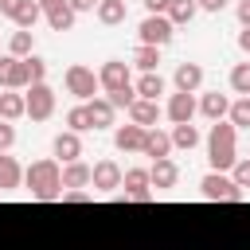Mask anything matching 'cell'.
<instances>
[{
	"mask_svg": "<svg viewBox=\"0 0 250 250\" xmlns=\"http://www.w3.org/2000/svg\"><path fill=\"white\" fill-rule=\"evenodd\" d=\"M230 184L242 188V191L250 188V156H238V160H234V168H230Z\"/></svg>",
	"mask_w": 250,
	"mask_h": 250,
	"instance_id": "836d02e7",
	"label": "cell"
},
{
	"mask_svg": "<svg viewBox=\"0 0 250 250\" xmlns=\"http://www.w3.org/2000/svg\"><path fill=\"white\" fill-rule=\"evenodd\" d=\"M164 113H168V121H172V125H188V121L199 113V105H195V94H180V90H176V94L168 98Z\"/></svg>",
	"mask_w": 250,
	"mask_h": 250,
	"instance_id": "7c38bea8",
	"label": "cell"
},
{
	"mask_svg": "<svg viewBox=\"0 0 250 250\" xmlns=\"http://www.w3.org/2000/svg\"><path fill=\"white\" fill-rule=\"evenodd\" d=\"M133 90H137V98H145V102H156V98L164 94V78H160V70H148V74H141V78L133 82Z\"/></svg>",
	"mask_w": 250,
	"mask_h": 250,
	"instance_id": "44dd1931",
	"label": "cell"
},
{
	"mask_svg": "<svg viewBox=\"0 0 250 250\" xmlns=\"http://www.w3.org/2000/svg\"><path fill=\"white\" fill-rule=\"evenodd\" d=\"M141 145H145V129L141 125H117L113 129V148L117 152H141Z\"/></svg>",
	"mask_w": 250,
	"mask_h": 250,
	"instance_id": "ac0fdd59",
	"label": "cell"
},
{
	"mask_svg": "<svg viewBox=\"0 0 250 250\" xmlns=\"http://www.w3.org/2000/svg\"><path fill=\"white\" fill-rule=\"evenodd\" d=\"M121 203H148L156 191H152V184H148V168H129L125 176H121Z\"/></svg>",
	"mask_w": 250,
	"mask_h": 250,
	"instance_id": "52a82bcc",
	"label": "cell"
},
{
	"mask_svg": "<svg viewBox=\"0 0 250 250\" xmlns=\"http://www.w3.org/2000/svg\"><path fill=\"white\" fill-rule=\"evenodd\" d=\"M94 16H98L105 27H117V23H125L129 8H125V0H102V4L94 8Z\"/></svg>",
	"mask_w": 250,
	"mask_h": 250,
	"instance_id": "7402d4cb",
	"label": "cell"
},
{
	"mask_svg": "<svg viewBox=\"0 0 250 250\" xmlns=\"http://www.w3.org/2000/svg\"><path fill=\"white\" fill-rule=\"evenodd\" d=\"M238 51H242V55H250V27H242V31H238Z\"/></svg>",
	"mask_w": 250,
	"mask_h": 250,
	"instance_id": "ee69618b",
	"label": "cell"
},
{
	"mask_svg": "<svg viewBox=\"0 0 250 250\" xmlns=\"http://www.w3.org/2000/svg\"><path fill=\"white\" fill-rule=\"evenodd\" d=\"M86 109H90V121H94V133L98 129H113V105L105 102V98H94V102H86Z\"/></svg>",
	"mask_w": 250,
	"mask_h": 250,
	"instance_id": "cb8c5ba5",
	"label": "cell"
},
{
	"mask_svg": "<svg viewBox=\"0 0 250 250\" xmlns=\"http://www.w3.org/2000/svg\"><path fill=\"white\" fill-rule=\"evenodd\" d=\"M39 20H43V8H39L35 0H27V4H23V12L16 16V27H20V31H35V23H39Z\"/></svg>",
	"mask_w": 250,
	"mask_h": 250,
	"instance_id": "d6a6232c",
	"label": "cell"
},
{
	"mask_svg": "<svg viewBox=\"0 0 250 250\" xmlns=\"http://www.w3.org/2000/svg\"><path fill=\"white\" fill-rule=\"evenodd\" d=\"M227 4H230V0H195V8H199V12H223Z\"/></svg>",
	"mask_w": 250,
	"mask_h": 250,
	"instance_id": "b9f144b4",
	"label": "cell"
},
{
	"mask_svg": "<svg viewBox=\"0 0 250 250\" xmlns=\"http://www.w3.org/2000/svg\"><path fill=\"white\" fill-rule=\"evenodd\" d=\"M172 35H176V27H172L168 16H145L141 27H137V39H141L145 47H168Z\"/></svg>",
	"mask_w": 250,
	"mask_h": 250,
	"instance_id": "5b68a950",
	"label": "cell"
},
{
	"mask_svg": "<svg viewBox=\"0 0 250 250\" xmlns=\"http://www.w3.org/2000/svg\"><path fill=\"white\" fill-rule=\"evenodd\" d=\"M172 82H176L180 94H195V90L203 86V66H199V62H176Z\"/></svg>",
	"mask_w": 250,
	"mask_h": 250,
	"instance_id": "9a60e30c",
	"label": "cell"
},
{
	"mask_svg": "<svg viewBox=\"0 0 250 250\" xmlns=\"http://www.w3.org/2000/svg\"><path fill=\"white\" fill-rule=\"evenodd\" d=\"M66 129L70 133H94V121H90V109H86V102H78V105H70L66 109Z\"/></svg>",
	"mask_w": 250,
	"mask_h": 250,
	"instance_id": "d4e9b609",
	"label": "cell"
},
{
	"mask_svg": "<svg viewBox=\"0 0 250 250\" xmlns=\"http://www.w3.org/2000/svg\"><path fill=\"white\" fill-rule=\"evenodd\" d=\"M133 66H137L141 74L156 70V66H160V47H145V43H137V47H133Z\"/></svg>",
	"mask_w": 250,
	"mask_h": 250,
	"instance_id": "f1b7e54d",
	"label": "cell"
},
{
	"mask_svg": "<svg viewBox=\"0 0 250 250\" xmlns=\"http://www.w3.org/2000/svg\"><path fill=\"white\" fill-rule=\"evenodd\" d=\"M90 188V164L74 160V164H62V191H86Z\"/></svg>",
	"mask_w": 250,
	"mask_h": 250,
	"instance_id": "d6986e66",
	"label": "cell"
},
{
	"mask_svg": "<svg viewBox=\"0 0 250 250\" xmlns=\"http://www.w3.org/2000/svg\"><path fill=\"white\" fill-rule=\"evenodd\" d=\"M23 4H27V0H0V16H8V20H16V16L23 12Z\"/></svg>",
	"mask_w": 250,
	"mask_h": 250,
	"instance_id": "74e56055",
	"label": "cell"
},
{
	"mask_svg": "<svg viewBox=\"0 0 250 250\" xmlns=\"http://www.w3.org/2000/svg\"><path fill=\"white\" fill-rule=\"evenodd\" d=\"M195 12H199L195 0H168V12H164V16L172 20V27H184V23L195 20Z\"/></svg>",
	"mask_w": 250,
	"mask_h": 250,
	"instance_id": "484cf974",
	"label": "cell"
},
{
	"mask_svg": "<svg viewBox=\"0 0 250 250\" xmlns=\"http://www.w3.org/2000/svg\"><path fill=\"white\" fill-rule=\"evenodd\" d=\"M125 113H129L133 125H141V129H156V121H160V102H145V98H137Z\"/></svg>",
	"mask_w": 250,
	"mask_h": 250,
	"instance_id": "e0dca14e",
	"label": "cell"
},
{
	"mask_svg": "<svg viewBox=\"0 0 250 250\" xmlns=\"http://www.w3.org/2000/svg\"><path fill=\"white\" fill-rule=\"evenodd\" d=\"M20 117H27L23 94H20V90H4V94H0V121H20Z\"/></svg>",
	"mask_w": 250,
	"mask_h": 250,
	"instance_id": "603a6c76",
	"label": "cell"
},
{
	"mask_svg": "<svg viewBox=\"0 0 250 250\" xmlns=\"http://www.w3.org/2000/svg\"><path fill=\"white\" fill-rule=\"evenodd\" d=\"M8 55H12V59H27V55H35V31H12V39H8Z\"/></svg>",
	"mask_w": 250,
	"mask_h": 250,
	"instance_id": "83f0119b",
	"label": "cell"
},
{
	"mask_svg": "<svg viewBox=\"0 0 250 250\" xmlns=\"http://www.w3.org/2000/svg\"><path fill=\"white\" fill-rule=\"evenodd\" d=\"M207 160H211V172H230L234 160H238V129L230 121H215L211 133H207Z\"/></svg>",
	"mask_w": 250,
	"mask_h": 250,
	"instance_id": "7a4b0ae2",
	"label": "cell"
},
{
	"mask_svg": "<svg viewBox=\"0 0 250 250\" xmlns=\"http://www.w3.org/2000/svg\"><path fill=\"white\" fill-rule=\"evenodd\" d=\"M234 16H238L242 27H250V0H238V4H234Z\"/></svg>",
	"mask_w": 250,
	"mask_h": 250,
	"instance_id": "60d3db41",
	"label": "cell"
},
{
	"mask_svg": "<svg viewBox=\"0 0 250 250\" xmlns=\"http://www.w3.org/2000/svg\"><path fill=\"white\" fill-rule=\"evenodd\" d=\"M66 4H70V12H74V16H82V12H94L102 0H66Z\"/></svg>",
	"mask_w": 250,
	"mask_h": 250,
	"instance_id": "f35d334b",
	"label": "cell"
},
{
	"mask_svg": "<svg viewBox=\"0 0 250 250\" xmlns=\"http://www.w3.org/2000/svg\"><path fill=\"white\" fill-rule=\"evenodd\" d=\"M62 82H66V94H74L78 102H94L98 98V74L90 70V66H82V62H74V66H66V74H62Z\"/></svg>",
	"mask_w": 250,
	"mask_h": 250,
	"instance_id": "3957f363",
	"label": "cell"
},
{
	"mask_svg": "<svg viewBox=\"0 0 250 250\" xmlns=\"http://www.w3.org/2000/svg\"><path fill=\"white\" fill-rule=\"evenodd\" d=\"M20 184H23V168H20V160L8 156V152H0V191H16Z\"/></svg>",
	"mask_w": 250,
	"mask_h": 250,
	"instance_id": "ffe728a7",
	"label": "cell"
},
{
	"mask_svg": "<svg viewBox=\"0 0 250 250\" xmlns=\"http://www.w3.org/2000/svg\"><path fill=\"white\" fill-rule=\"evenodd\" d=\"M121 164L117 160H98V164H90V188L98 191V195H109V191H117L121 188Z\"/></svg>",
	"mask_w": 250,
	"mask_h": 250,
	"instance_id": "9c48e42d",
	"label": "cell"
},
{
	"mask_svg": "<svg viewBox=\"0 0 250 250\" xmlns=\"http://www.w3.org/2000/svg\"><path fill=\"white\" fill-rule=\"evenodd\" d=\"M98 86H102L105 94H117V90H129V86H133V74H129V62H121V59H105V62H102V70H98Z\"/></svg>",
	"mask_w": 250,
	"mask_h": 250,
	"instance_id": "ba28073f",
	"label": "cell"
},
{
	"mask_svg": "<svg viewBox=\"0 0 250 250\" xmlns=\"http://www.w3.org/2000/svg\"><path fill=\"white\" fill-rule=\"evenodd\" d=\"M148 184H152L156 191H168V188H176V184H180V164H176L172 156H164V160H152V168H148Z\"/></svg>",
	"mask_w": 250,
	"mask_h": 250,
	"instance_id": "4fadbf2b",
	"label": "cell"
},
{
	"mask_svg": "<svg viewBox=\"0 0 250 250\" xmlns=\"http://www.w3.org/2000/svg\"><path fill=\"white\" fill-rule=\"evenodd\" d=\"M23 184H27L31 199H39V203L62 199V164L59 160H35L23 168Z\"/></svg>",
	"mask_w": 250,
	"mask_h": 250,
	"instance_id": "6da1fadb",
	"label": "cell"
},
{
	"mask_svg": "<svg viewBox=\"0 0 250 250\" xmlns=\"http://www.w3.org/2000/svg\"><path fill=\"white\" fill-rule=\"evenodd\" d=\"M199 195H203V199H223V203H242L246 191L234 188L227 172H207V176L199 180Z\"/></svg>",
	"mask_w": 250,
	"mask_h": 250,
	"instance_id": "277c9868",
	"label": "cell"
},
{
	"mask_svg": "<svg viewBox=\"0 0 250 250\" xmlns=\"http://www.w3.org/2000/svg\"><path fill=\"white\" fill-rule=\"evenodd\" d=\"M23 66H27V78H31V86L47 78V59H39V55H27V59H23Z\"/></svg>",
	"mask_w": 250,
	"mask_h": 250,
	"instance_id": "e575fe53",
	"label": "cell"
},
{
	"mask_svg": "<svg viewBox=\"0 0 250 250\" xmlns=\"http://www.w3.org/2000/svg\"><path fill=\"white\" fill-rule=\"evenodd\" d=\"M168 137H172V148H188V152H191V148L199 145V129H195L191 121H188V125H172Z\"/></svg>",
	"mask_w": 250,
	"mask_h": 250,
	"instance_id": "f546056e",
	"label": "cell"
},
{
	"mask_svg": "<svg viewBox=\"0 0 250 250\" xmlns=\"http://www.w3.org/2000/svg\"><path fill=\"white\" fill-rule=\"evenodd\" d=\"M195 105H199V113H203L211 125H215V121H227V113H230V98H227V94H219V90H207Z\"/></svg>",
	"mask_w": 250,
	"mask_h": 250,
	"instance_id": "5bb4252c",
	"label": "cell"
},
{
	"mask_svg": "<svg viewBox=\"0 0 250 250\" xmlns=\"http://www.w3.org/2000/svg\"><path fill=\"white\" fill-rule=\"evenodd\" d=\"M141 156H148V160H164V156H172V137H168L164 129H145Z\"/></svg>",
	"mask_w": 250,
	"mask_h": 250,
	"instance_id": "2e32d148",
	"label": "cell"
},
{
	"mask_svg": "<svg viewBox=\"0 0 250 250\" xmlns=\"http://www.w3.org/2000/svg\"><path fill=\"white\" fill-rule=\"evenodd\" d=\"M23 109H27L31 121H47V117L55 113V90H51L47 82L27 86V94H23Z\"/></svg>",
	"mask_w": 250,
	"mask_h": 250,
	"instance_id": "8992f818",
	"label": "cell"
},
{
	"mask_svg": "<svg viewBox=\"0 0 250 250\" xmlns=\"http://www.w3.org/2000/svg\"><path fill=\"white\" fill-rule=\"evenodd\" d=\"M35 4H39L43 12H51V8H59V4H66V0H35Z\"/></svg>",
	"mask_w": 250,
	"mask_h": 250,
	"instance_id": "f6af8a7d",
	"label": "cell"
},
{
	"mask_svg": "<svg viewBox=\"0 0 250 250\" xmlns=\"http://www.w3.org/2000/svg\"><path fill=\"white\" fill-rule=\"evenodd\" d=\"M27 86H31V78H27L23 59L0 55V90H27Z\"/></svg>",
	"mask_w": 250,
	"mask_h": 250,
	"instance_id": "30bf717a",
	"label": "cell"
},
{
	"mask_svg": "<svg viewBox=\"0 0 250 250\" xmlns=\"http://www.w3.org/2000/svg\"><path fill=\"white\" fill-rule=\"evenodd\" d=\"M43 20H47V27H51V31H70L78 16L70 12V4H59V8H51V12H43Z\"/></svg>",
	"mask_w": 250,
	"mask_h": 250,
	"instance_id": "4316f807",
	"label": "cell"
},
{
	"mask_svg": "<svg viewBox=\"0 0 250 250\" xmlns=\"http://www.w3.org/2000/svg\"><path fill=\"white\" fill-rule=\"evenodd\" d=\"M16 145V125L12 121H0V152H8Z\"/></svg>",
	"mask_w": 250,
	"mask_h": 250,
	"instance_id": "8d00e7d4",
	"label": "cell"
},
{
	"mask_svg": "<svg viewBox=\"0 0 250 250\" xmlns=\"http://www.w3.org/2000/svg\"><path fill=\"white\" fill-rule=\"evenodd\" d=\"M145 12L148 16H164L168 12V0H145Z\"/></svg>",
	"mask_w": 250,
	"mask_h": 250,
	"instance_id": "7bdbcfd3",
	"label": "cell"
},
{
	"mask_svg": "<svg viewBox=\"0 0 250 250\" xmlns=\"http://www.w3.org/2000/svg\"><path fill=\"white\" fill-rule=\"evenodd\" d=\"M227 121H230L234 129H250V98H234V102H230Z\"/></svg>",
	"mask_w": 250,
	"mask_h": 250,
	"instance_id": "1f68e13d",
	"label": "cell"
},
{
	"mask_svg": "<svg viewBox=\"0 0 250 250\" xmlns=\"http://www.w3.org/2000/svg\"><path fill=\"white\" fill-rule=\"evenodd\" d=\"M105 102H109L113 109H129V105L137 102V90L129 86V90H117V94H105Z\"/></svg>",
	"mask_w": 250,
	"mask_h": 250,
	"instance_id": "d590c367",
	"label": "cell"
},
{
	"mask_svg": "<svg viewBox=\"0 0 250 250\" xmlns=\"http://www.w3.org/2000/svg\"><path fill=\"white\" fill-rule=\"evenodd\" d=\"M51 160H59V164H74V160H82V137L78 133H59L55 141H51Z\"/></svg>",
	"mask_w": 250,
	"mask_h": 250,
	"instance_id": "8fae6325",
	"label": "cell"
},
{
	"mask_svg": "<svg viewBox=\"0 0 250 250\" xmlns=\"http://www.w3.org/2000/svg\"><path fill=\"white\" fill-rule=\"evenodd\" d=\"M230 90L238 98H250V62H234L230 66Z\"/></svg>",
	"mask_w": 250,
	"mask_h": 250,
	"instance_id": "4dcf8cb0",
	"label": "cell"
},
{
	"mask_svg": "<svg viewBox=\"0 0 250 250\" xmlns=\"http://www.w3.org/2000/svg\"><path fill=\"white\" fill-rule=\"evenodd\" d=\"M94 191H62V203H90Z\"/></svg>",
	"mask_w": 250,
	"mask_h": 250,
	"instance_id": "ab89813d",
	"label": "cell"
}]
</instances>
